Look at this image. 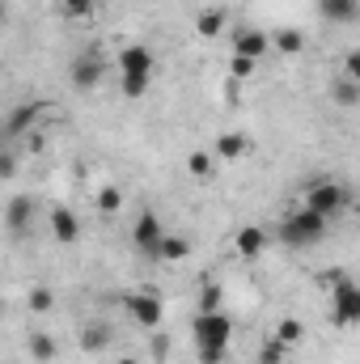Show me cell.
Here are the masks:
<instances>
[{
	"label": "cell",
	"instance_id": "36",
	"mask_svg": "<svg viewBox=\"0 0 360 364\" xmlns=\"http://www.w3.org/2000/svg\"><path fill=\"white\" fill-rule=\"evenodd\" d=\"M0 140H4V127H0Z\"/></svg>",
	"mask_w": 360,
	"mask_h": 364
},
{
	"label": "cell",
	"instance_id": "9",
	"mask_svg": "<svg viewBox=\"0 0 360 364\" xmlns=\"http://www.w3.org/2000/svg\"><path fill=\"white\" fill-rule=\"evenodd\" d=\"M162 220H157V212H140L136 216V229H132V237H136V246L153 259V250H157V242H162Z\"/></svg>",
	"mask_w": 360,
	"mask_h": 364
},
{
	"label": "cell",
	"instance_id": "15",
	"mask_svg": "<svg viewBox=\"0 0 360 364\" xmlns=\"http://www.w3.org/2000/svg\"><path fill=\"white\" fill-rule=\"evenodd\" d=\"M38 110H43V106H34V102H30V106H13L9 119H4V136H21V132H30V123L38 119Z\"/></svg>",
	"mask_w": 360,
	"mask_h": 364
},
{
	"label": "cell",
	"instance_id": "29",
	"mask_svg": "<svg viewBox=\"0 0 360 364\" xmlns=\"http://www.w3.org/2000/svg\"><path fill=\"white\" fill-rule=\"evenodd\" d=\"M149 352H153V360H157V364L170 360V335H166V331H157V335H153V343H149Z\"/></svg>",
	"mask_w": 360,
	"mask_h": 364
},
{
	"label": "cell",
	"instance_id": "20",
	"mask_svg": "<svg viewBox=\"0 0 360 364\" xmlns=\"http://www.w3.org/2000/svg\"><path fill=\"white\" fill-rule=\"evenodd\" d=\"M97 212H102V216H115V212H123V186L106 182V186L97 191Z\"/></svg>",
	"mask_w": 360,
	"mask_h": 364
},
{
	"label": "cell",
	"instance_id": "28",
	"mask_svg": "<svg viewBox=\"0 0 360 364\" xmlns=\"http://www.w3.org/2000/svg\"><path fill=\"white\" fill-rule=\"evenodd\" d=\"M221 301H225L221 284H208V288H203V296H199V314H216V309H221Z\"/></svg>",
	"mask_w": 360,
	"mask_h": 364
},
{
	"label": "cell",
	"instance_id": "1",
	"mask_svg": "<svg viewBox=\"0 0 360 364\" xmlns=\"http://www.w3.org/2000/svg\"><path fill=\"white\" fill-rule=\"evenodd\" d=\"M229 339H233V318H229L225 309H216V314H199V318H195V348H199V364H225Z\"/></svg>",
	"mask_w": 360,
	"mask_h": 364
},
{
	"label": "cell",
	"instance_id": "21",
	"mask_svg": "<svg viewBox=\"0 0 360 364\" xmlns=\"http://www.w3.org/2000/svg\"><path fill=\"white\" fill-rule=\"evenodd\" d=\"M275 339H280V343H284V348L292 352V348H297V343L305 339V326H301V318H284V322L275 326Z\"/></svg>",
	"mask_w": 360,
	"mask_h": 364
},
{
	"label": "cell",
	"instance_id": "17",
	"mask_svg": "<svg viewBox=\"0 0 360 364\" xmlns=\"http://www.w3.org/2000/svg\"><path fill=\"white\" fill-rule=\"evenodd\" d=\"M186 255H191V242L186 237H174V233H162V242L153 250V259H166V263H182Z\"/></svg>",
	"mask_w": 360,
	"mask_h": 364
},
{
	"label": "cell",
	"instance_id": "16",
	"mask_svg": "<svg viewBox=\"0 0 360 364\" xmlns=\"http://www.w3.org/2000/svg\"><path fill=\"white\" fill-rule=\"evenodd\" d=\"M246 149H250V140H246V136H238V132H225V136H216V144H212V153H216V157H225V161L246 157Z\"/></svg>",
	"mask_w": 360,
	"mask_h": 364
},
{
	"label": "cell",
	"instance_id": "12",
	"mask_svg": "<svg viewBox=\"0 0 360 364\" xmlns=\"http://www.w3.org/2000/svg\"><path fill=\"white\" fill-rule=\"evenodd\" d=\"M30 216H34V199L30 195H13L9 208H4V225L13 233H21V229H30Z\"/></svg>",
	"mask_w": 360,
	"mask_h": 364
},
{
	"label": "cell",
	"instance_id": "23",
	"mask_svg": "<svg viewBox=\"0 0 360 364\" xmlns=\"http://www.w3.org/2000/svg\"><path fill=\"white\" fill-rule=\"evenodd\" d=\"M288 360V348L271 335V339H263V348H259V364H284Z\"/></svg>",
	"mask_w": 360,
	"mask_h": 364
},
{
	"label": "cell",
	"instance_id": "11",
	"mask_svg": "<svg viewBox=\"0 0 360 364\" xmlns=\"http://www.w3.org/2000/svg\"><path fill=\"white\" fill-rule=\"evenodd\" d=\"M233 250H238L242 259H259V255L268 250V233H263L259 225H246V229H238V237H233Z\"/></svg>",
	"mask_w": 360,
	"mask_h": 364
},
{
	"label": "cell",
	"instance_id": "6",
	"mask_svg": "<svg viewBox=\"0 0 360 364\" xmlns=\"http://www.w3.org/2000/svg\"><path fill=\"white\" fill-rule=\"evenodd\" d=\"M102 73H106V64H102L97 47H85V51L73 60V68H68V81H73V90H93V85L102 81Z\"/></svg>",
	"mask_w": 360,
	"mask_h": 364
},
{
	"label": "cell",
	"instance_id": "19",
	"mask_svg": "<svg viewBox=\"0 0 360 364\" xmlns=\"http://www.w3.org/2000/svg\"><path fill=\"white\" fill-rule=\"evenodd\" d=\"M30 356L38 364H51L60 356V348H55V339H51L47 331H34V335H30Z\"/></svg>",
	"mask_w": 360,
	"mask_h": 364
},
{
	"label": "cell",
	"instance_id": "24",
	"mask_svg": "<svg viewBox=\"0 0 360 364\" xmlns=\"http://www.w3.org/2000/svg\"><path fill=\"white\" fill-rule=\"evenodd\" d=\"M30 309H34V314H47V309H55V288H47V284L30 288Z\"/></svg>",
	"mask_w": 360,
	"mask_h": 364
},
{
	"label": "cell",
	"instance_id": "34",
	"mask_svg": "<svg viewBox=\"0 0 360 364\" xmlns=\"http://www.w3.org/2000/svg\"><path fill=\"white\" fill-rule=\"evenodd\" d=\"M115 364H140V360H136V356H119Z\"/></svg>",
	"mask_w": 360,
	"mask_h": 364
},
{
	"label": "cell",
	"instance_id": "25",
	"mask_svg": "<svg viewBox=\"0 0 360 364\" xmlns=\"http://www.w3.org/2000/svg\"><path fill=\"white\" fill-rule=\"evenodd\" d=\"M149 85H153L149 73H123V93H127V97H144Z\"/></svg>",
	"mask_w": 360,
	"mask_h": 364
},
{
	"label": "cell",
	"instance_id": "13",
	"mask_svg": "<svg viewBox=\"0 0 360 364\" xmlns=\"http://www.w3.org/2000/svg\"><path fill=\"white\" fill-rule=\"evenodd\" d=\"M110 339H115V331L106 326V322H90L85 331H81V352H106L110 348Z\"/></svg>",
	"mask_w": 360,
	"mask_h": 364
},
{
	"label": "cell",
	"instance_id": "10",
	"mask_svg": "<svg viewBox=\"0 0 360 364\" xmlns=\"http://www.w3.org/2000/svg\"><path fill=\"white\" fill-rule=\"evenodd\" d=\"M271 51V34L263 30H242V34H233V55H246V60H263Z\"/></svg>",
	"mask_w": 360,
	"mask_h": 364
},
{
	"label": "cell",
	"instance_id": "26",
	"mask_svg": "<svg viewBox=\"0 0 360 364\" xmlns=\"http://www.w3.org/2000/svg\"><path fill=\"white\" fill-rule=\"evenodd\" d=\"M335 102H339V106H356L360 102V81L339 77V81H335Z\"/></svg>",
	"mask_w": 360,
	"mask_h": 364
},
{
	"label": "cell",
	"instance_id": "2",
	"mask_svg": "<svg viewBox=\"0 0 360 364\" xmlns=\"http://www.w3.org/2000/svg\"><path fill=\"white\" fill-rule=\"evenodd\" d=\"M318 237H327V220H322L318 212H309V208H297V212L284 216V225H280V242L292 246V250L314 246Z\"/></svg>",
	"mask_w": 360,
	"mask_h": 364
},
{
	"label": "cell",
	"instance_id": "35",
	"mask_svg": "<svg viewBox=\"0 0 360 364\" xmlns=\"http://www.w3.org/2000/svg\"><path fill=\"white\" fill-rule=\"evenodd\" d=\"M0 21H4V4H0Z\"/></svg>",
	"mask_w": 360,
	"mask_h": 364
},
{
	"label": "cell",
	"instance_id": "7",
	"mask_svg": "<svg viewBox=\"0 0 360 364\" xmlns=\"http://www.w3.org/2000/svg\"><path fill=\"white\" fill-rule=\"evenodd\" d=\"M119 73H157V60H153V51L144 47V43H127V47H119Z\"/></svg>",
	"mask_w": 360,
	"mask_h": 364
},
{
	"label": "cell",
	"instance_id": "33",
	"mask_svg": "<svg viewBox=\"0 0 360 364\" xmlns=\"http://www.w3.org/2000/svg\"><path fill=\"white\" fill-rule=\"evenodd\" d=\"M344 77H348V81H360V51H352V55L344 60Z\"/></svg>",
	"mask_w": 360,
	"mask_h": 364
},
{
	"label": "cell",
	"instance_id": "5",
	"mask_svg": "<svg viewBox=\"0 0 360 364\" xmlns=\"http://www.w3.org/2000/svg\"><path fill=\"white\" fill-rule=\"evenodd\" d=\"M123 309H127L132 322H140L144 331H157L162 318H166V305H162L157 292H127V296H123Z\"/></svg>",
	"mask_w": 360,
	"mask_h": 364
},
{
	"label": "cell",
	"instance_id": "8",
	"mask_svg": "<svg viewBox=\"0 0 360 364\" xmlns=\"http://www.w3.org/2000/svg\"><path fill=\"white\" fill-rule=\"evenodd\" d=\"M51 237L60 242V246H73L77 237H81V220H77V212L73 208H51Z\"/></svg>",
	"mask_w": 360,
	"mask_h": 364
},
{
	"label": "cell",
	"instance_id": "32",
	"mask_svg": "<svg viewBox=\"0 0 360 364\" xmlns=\"http://www.w3.org/2000/svg\"><path fill=\"white\" fill-rule=\"evenodd\" d=\"M13 174H17V157H13L9 149H0V178L9 182V178H13Z\"/></svg>",
	"mask_w": 360,
	"mask_h": 364
},
{
	"label": "cell",
	"instance_id": "27",
	"mask_svg": "<svg viewBox=\"0 0 360 364\" xmlns=\"http://www.w3.org/2000/svg\"><path fill=\"white\" fill-rule=\"evenodd\" d=\"M186 170H191L195 178H208V174H212V153H203V149H195V153L186 157Z\"/></svg>",
	"mask_w": 360,
	"mask_h": 364
},
{
	"label": "cell",
	"instance_id": "31",
	"mask_svg": "<svg viewBox=\"0 0 360 364\" xmlns=\"http://www.w3.org/2000/svg\"><path fill=\"white\" fill-rule=\"evenodd\" d=\"M229 68H233V77H238V81H246V77H255V68H259V64H255V60H246V55H233V64H229Z\"/></svg>",
	"mask_w": 360,
	"mask_h": 364
},
{
	"label": "cell",
	"instance_id": "18",
	"mask_svg": "<svg viewBox=\"0 0 360 364\" xmlns=\"http://www.w3.org/2000/svg\"><path fill=\"white\" fill-rule=\"evenodd\" d=\"M195 34H199V38H216V34H225V9H199V17H195Z\"/></svg>",
	"mask_w": 360,
	"mask_h": 364
},
{
	"label": "cell",
	"instance_id": "4",
	"mask_svg": "<svg viewBox=\"0 0 360 364\" xmlns=\"http://www.w3.org/2000/svg\"><path fill=\"white\" fill-rule=\"evenodd\" d=\"M331 318H335V326H356L360 322V288L352 275H344L335 288H331Z\"/></svg>",
	"mask_w": 360,
	"mask_h": 364
},
{
	"label": "cell",
	"instance_id": "22",
	"mask_svg": "<svg viewBox=\"0 0 360 364\" xmlns=\"http://www.w3.org/2000/svg\"><path fill=\"white\" fill-rule=\"evenodd\" d=\"M271 47H275L280 55H297V51L305 47V34H301V30H280V34L271 38Z\"/></svg>",
	"mask_w": 360,
	"mask_h": 364
},
{
	"label": "cell",
	"instance_id": "3",
	"mask_svg": "<svg viewBox=\"0 0 360 364\" xmlns=\"http://www.w3.org/2000/svg\"><path fill=\"white\" fill-rule=\"evenodd\" d=\"M348 186L344 182H309V191H305V208L309 212H318L322 220H331V216H339L344 208H348Z\"/></svg>",
	"mask_w": 360,
	"mask_h": 364
},
{
	"label": "cell",
	"instance_id": "14",
	"mask_svg": "<svg viewBox=\"0 0 360 364\" xmlns=\"http://www.w3.org/2000/svg\"><path fill=\"white\" fill-rule=\"evenodd\" d=\"M322 13H327V21H335V26H352L360 17V0H322Z\"/></svg>",
	"mask_w": 360,
	"mask_h": 364
},
{
	"label": "cell",
	"instance_id": "30",
	"mask_svg": "<svg viewBox=\"0 0 360 364\" xmlns=\"http://www.w3.org/2000/svg\"><path fill=\"white\" fill-rule=\"evenodd\" d=\"M64 4V17H90L93 13V0H60Z\"/></svg>",
	"mask_w": 360,
	"mask_h": 364
}]
</instances>
